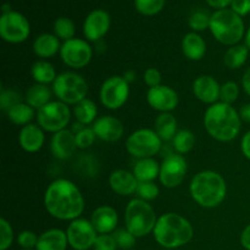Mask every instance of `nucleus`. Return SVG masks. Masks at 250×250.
Segmentation results:
<instances>
[{"label":"nucleus","instance_id":"obj_1","mask_svg":"<svg viewBox=\"0 0 250 250\" xmlns=\"http://www.w3.org/2000/svg\"><path fill=\"white\" fill-rule=\"evenodd\" d=\"M44 207L50 216L61 221H73L80 219L84 210V198L75 183L59 178L46 188Z\"/></svg>","mask_w":250,"mask_h":250},{"label":"nucleus","instance_id":"obj_2","mask_svg":"<svg viewBox=\"0 0 250 250\" xmlns=\"http://www.w3.org/2000/svg\"><path fill=\"white\" fill-rule=\"evenodd\" d=\"M242 119L232 105L217 102L210 105L204 114L208 133L219 142H231L241 132Z\"/></svg>","mask_w":250,"mask_h":250},{"label":"nucleus","instance_id":"obj_3","mask_svg":"<svg viewBox=\"0 0 250 250\" xmlns=\"http://www.w3.org/2000/svg\"><path fill=\"white\" fill-rule=\"evenodd\" d=\"M153 234L159 246L166 249H176L192 241L194 229L186 217L175 212H167L159 217Z\"/></svg>","mask_w":250,"mask_h":250},{"label":"nucleus","instance_id":"obj_4","mask_svg":"<svg viewBox=\"0 0 250 250\" xmlns=\"http://www.w3.org/2000/svg\"><path fill=\"white\" fill-rule=\"evenodd\" d=\"M189 193L198 205L207 209L216 208L225 200L227 185L219 172L205 170L197 173L189 185Z\"/></svg>","mask_w":250,"mask_h":250},{"label":"nucleus","instance_id":"obj_5","mask_svg":"<svg viewBox=\"0 0 250 250\" xmlns=\"http://www.w3.org/2000/svg\"><path fill=\"white\" fill-rule=\"evenodd\" d=\"M210 31L224 45H237L244 37V22L231 9L217 10L210 17Z\"/></svg>","mask_w":250,"mask_h":250},{"label":"nucleus","instance_id":"obj_6","mask_svg":"<svg viewBox=\"0 0 250 250\" xmlns=\"http://www.w3.org/2000/svg\"><path fill=\"white\" fill-rule=\"evenodd\" d=\"M158 219L153 207L143 199H132L125 210V225L132 234L141 238L154 231Z\"/></svg>","mask_w":250,"mask_h":250},{"label":"nucleus","instance_id":"obj_7","mask_svg":"<svg viewBox=\"0 0 250 250\" xmlns=\"http://www.w3.org/2000/svg\"><path fill=\"white\" fill-rule=\"evenodd\" d=\"M88 83L76 72H63L53 83V92L60 102L67 105H77L88 94Z\"/></svg>","mask_w":250,"mask_h":250},{"label":"nucleus","instance_id":"obj_8","mask_svg":"<svg viewBox=\"0 0 250 250\" xmlns=\"http://www.w3.org/2000/svg\"><path fill=\"white\" fill-rule=\"evenodd\" d=\"M163 139L154 129L141 128L134 131L126 141V149L137 159L153 158L160 151Z\"/></svg>","mask_w":250,"mask_h":250},{"label":"nucleus","instance_id":"obj_9","mask_svg":"<svg viewBox=\"0 0 250 250\" xmlns=\"http://www.w3.org/2000/svg\"><path fill=\"white\" fill-rule=\"evenodd\" d=\"M71 120V110L67 104L60 102H50L37 111L38 125L46 132L58 133L66 129Z\"/></svg>","mask_w":250,"mask_h":250},{"label":"nucleus","instance_id":"obj_10","mask_svg":"<svg viewBox=\"0 0 250 250\" xmlns=\"http://www.w3.org/2000/svg\"><path fill=\"white\" fill-rule=\"evenodd\" d=\"M31 34V24L28 20L17 11L2 12L0 19V37L5 42L19 44L27 41Z\"/></svg>","mask_w":250,"mask_h":250},{"label":"nucleus","instance_id":"obj_11","mask_svg":"<svg viewBox=\"0 0 250 250\" xmlns=\"http://www.w3.org/2000/svg\"><path fill=\"white\" fill-rule=\"evenodd\" d=\"M129 83L124 76H111L104 81L100 88V102L106 109L117 110L128 100Z\"/></svg>","mask_w":250,"mask_h":250},{"label":"nucleus","instance_id":"obj_12","mask_svg":"<svg viewBox=\"0 0 250 250\" xmlns=\"http://www.w3.org/2000/svg\"><path fill=\"white\" fill-rule=\"evenodd\" d=\"M61 60L71 68H83L90 62L93 58L92 46L87 41L72 38L63 42L60 49Z\"/></svg>","mask_w":250,"mask_h":250},{"label":"nucleus","instance_id":"obj_13","mask_svg":"<svg viewBox=\"0 0 250 250\" xmlns=\"http://www.w3.org/2000/svg\"><path fill=\"white\" fill-rule=\"evenodd\" d=\"M68 246L75 250H88L94 247L98 232L90 221L85 219H76L71 221L66 229Z\"/></svg>","mask_w":250,"mask_h":250},{"label":"nucleus","instance_id":"obj_14","mask_svg":"<svg viewBox=\"0 0 250 250\" xmlns=\"http://www.w3.org/2000/svg\"><path fill=\"white\" fill-rule=\"evenodd\" d=\"M187 170V161L181 154H170L160 165L159 180L164 187L176 188L183 182Z\"/></svg>","mask_w":250,"mask_h":250},{"label":"nucleus","instance_id":"obj_15","mask_svg":"<svg viewBox=\"0 0 250 250\" xmlns=\"http://www.w3.org/2000/svg\"><path fill=\"white\" fill-rule=\"evenodd\" d=\"M148 104L154 110L160 112H171L178 105V94L168 85L160 84L158 87L149 88L146 93Z\"/></svg>","mask_w":250,"mask_h":250},{"label":"nucleus","instance_id":"obj_16","mask_svg":"<svg viewBox=\"0 0 250 250\" xmlns=\"http://www.w3.org/2000/svg\"><path fill=\"white\" fill-rule=\"evenodd\" d=\"M110 15L102 9L94 10L85 17L83 24V33L87 41L97 42L109 32Z\"/></svg>","mask_w":250,"mask_h":250},{"label":"nucleus","instance_id":"obj_17","mask_svg":"<svg viewBox=\"0 0 250 250\" xmlns=\"http://www.w3.org/2000/svg\"><path fill=\"white\" fill-rule=\"evenodd\" d=\"M93 131L97 138L104 142H116L124 136V125L114 116L98 117L93 124Z\"/></svg>","mask_w":250,"mask_h":250},{"label":"nucleus","instance_id":"obj_18","mask_svg":"<svg viewBox=\"0 0 250 250\" xmlns=\"http://www.w3.org/2000/svg\"><path fill=\"white\" fill-rule=\"evenodd\" d=\"M193 93L198 100L212 105L220 100L221 85L211 76H199L193 82Z\"/></svg>","mask_w":250,"mask_h":250},{"label":"nucleus","instance_id":"obj_19","mask_svg":"<svg viewBox=\"0 0 250 250\" xmlns=\"http://www.w3.org/2000/svg\"><path fill=\"white\" fill-rule=\"evenodd\" d=\"M90 222L98 233L109 234L116 231L117 224H119V215L114 208L104 205L93 211Z\"/></svg>","mask_w":250,"mask_h":250},{"label":"nucleus","instance_id":"obj_20","mask_svg":"<svg viewBox=\"0 0 250 250\" xmlns=\"http://www.w3.org/2000/svg\"><path fill=\"white\" fill-rule=\"evenodd\" d=\"M50 149L56 159L66 160V159L71 158L77 149L75 133L68 129H62L58 133H54L53 138H51Z\"/></svg>","mask_w":250,"mask_h":250},{"label":"nucleus","instance_id":"obj_21","mask_svg":"<svg viewBox=\"0 0 250 250\" xmlns=\"http://www.w3.org/2000/svg\"><path fill=\"white\" fill-rule=\"evenodd\" d=\"M44 129L39 125L29 124L21 128L19 133V143L27 153H37L44 146Z\"/></svg>","mask_w":250,"mask_h":250},{"label":"nucleus","instance_id":"obj_22","mask_svg":"<svg viewBox=\"0 0 250 250\" xmlns=\"http://www.w3.org/2000/svg\"><path fill=\"white\" fill-rule=\"evenodd\" d=\"M109 186L116 194L129 197L137 192L138 181L134 177L133 172L127 170H115L109 177Z\"/></svg>","mask_w":250,"mask_h":250},{"label":"nucleus","instance_id":"obj_23","mask_svg":"<svg viewBox=\"0 0 250 250\" xmlns=\"http://www.w3.org/2000/svg\"><path fill=\"white\" fill-rule=\"evenodd\" d=\"M68 244L67 234L62 229H51L42 233L36 250H66Z\"/></svg>","mask_w":250,"mask_h":250},{"label":"nucleus","instance_id":"obj_24","mask_svg":"<svg viewBox=\"0 0 250 250\" xmlns=\"http://www.w3.org/2000/svg\"><path fill=\"white\" fill-rule=\"evenodd\" d=\"M182 53L188 60H202L207 53V44L203 37L195 32L186 34L182 39Z\"/></svg>","mask_w":250,"mask_h":250},{"label":"nucleus","instance_id":"obj_25","mask_svg":"<svg viewBox=\"0 0 250 250\" xmlns=\"http://www.w3.org/2000/svg\"><path fill=\"white\" fill-rule=\"evenodd\" d=\"M60 39L55 34L43 33L37 37L33 42V51L38 58L48 59L60 51Z\"/></svg>","mask_w":250,"mask_h":250},{"label":"nucleus","instance_id":"obj_26","mask_svg":"<svg viewBox=\"0 0 250 250\" xmlns=\"http://www.w3.org/2000/svg\"><path fill=\"white\" fill-rule=\"evenodd\" d=\"M132 172L138 182H153L160 175V165L153 158L139 159Z\"/></svg>","mask_w":250,"mask_h":250},{"label":"nucleus","instance_id":"obj_27","mask_svg":"<svg viewBox=\"0 0 250 250\" xmlns=\"http://www.w3.org/2000/svg\"><path fill=\"white\" fill-rule=\"evenodd\" d=\"M51 99V89L46 84H39L36 83L32 87L27 89L26 95H24V100L29 106L33 109H41L44 105L50 103Z\"/></svg>","mask_w":250,"mask_h":250},{"label":"nucleus","instance_id":"obj_28","mask_svg":"<svg viewBox=\"0 0 250 250\" xmlns=\"http://www.w3.org/2000/svg\"><path fill=\"white\" fill-rule=\"evenodd\" d=\"M163 141H172L177 133V120L171 112H161L155 120V129Z\"/></svg>","mask_w":250,"mask_h":250},{"label":"nucleus","instance_id":"obj_29","mask_svg":"<svg viewBox=\"0 0 250 250\" xmlns=\"http://www.w3.org/2000/svg\"><path fill=\"white\" fill-rule=\"evenodd\" d=\"M73 115H75L78 124L83 125V126L94 124L98 115L97 104L93 100L85 98L84 100H82L77 105H75V107H73Z\"/></svg>","mask_w":250,"mask_h":250},{"label":"nucleus","instance_id":"obj_30","mask_svg":"<svg viewBox=\"0 0 250 250\" xmlns=\"http://www.w3.org/2000/svg\"><path fill=\"white\" fill-rule=\"evenodd\" d=\"M31 73L33 80L39 84L48 85L49 83H54V81L58 77L54 66L50 62L44 60H39L34 62L31 68Z\"/></svg>","mask_w":250,"mask_h":250},{"label":"nucleus","instance_id":"obj_31","mask_svg":"<svg viewBox=\"0 0 250 250\" xmlns=\"http://www.w3.org/2000/svg\"><path fill=\"white\" fill-rule=\"evenodd\" d=\"M249 55V49L247 45L237 44V45L231 46L229 50L225 53L224 62L231 70H237L241 68L244 63L247 62V59Z\"/></svg>","mask_w":250,"mask_h":250},{"label":"nucleus","instance_id":"obj_32","mask_svg":"<svg viewBox=\"0 0 250 250\" xmlns=\"http://www.w3.org/2000/svg\"><path fill=\"white\" fill-rule=\"evenodd\" d=\"M7 114V119L17 126H26L34 119V109L27 103H19L12 106Z\"/></svg>","mask_w":250,"mask_h":250},{"label":"nucleus","instance_id":"obj_33","mask_svg":"<svg viewBox=\"0 0 250 250\" xmlns=\"http://www.w3.org/2000/svg\"><path fill=\"white\" fill-rule=\"evenodd\" d=\"M172 144L175 150L178 154H187L194 148L195 146V136L188 129H182V131H178L176 133V136L173 137Z\"/></svg>","mask_w":250,"mask_h":250},{"label":"nucleus","instance_id":"obj_34","mask_svg":"<svg viewBox=\"0 0 250 250\" xmlns=\"http://www.w3.org/2000/svg\"><path fill=\"white\" fill-rule=\"evenodd\" d=\"M54 33L59 39L62 41H70L75 37L76 26L73 21L68 17H59L54 22Z\"/></svg>","mask_w":250,"mask_h":250},{"label":"nucleus","instance_id":"obj_35","mask_svg":"<svg viewBox=\"0 0 250 250\" xmlns=\"http://www.w3.org/2000/svg\"><path fill=\"white\" fill-rule=\"evenodd\" d=\"M134 6L144 16H154L165 6V0H134Z\"/></svg>","mask_w":250,"mask_h":250},{"label":"nucleus","instance_id":"obj_36","mask_svg":"<svg viewBox=\"0 0 250 250\" xmlns=\"http://www.w3.org/2000/svg\"><path fill=\"white\" fill-rule=\"evenodd\" d=\"M210 17L211 16H209L205 11L198 10V11L193 12V14L190 15L189 20H188V23H189V27L193 31H204V29L209 28L210 27Z\"/></svg>","mask_w":250,"mask_h":250},{"label":"nucleus","instance_id":"obj_37","mask_svg":"<svg viewBox=\"0 0 250 250\" xmlns=\"http://www.w3.org/2000/svg\"><path fill=\"white\" fill-rule=\"evenodd\" d=\"M112 236H114L115 241H116L117 247L121 248L122 250H128L133 248L134 244H136L137 237L134 234H132L127 229H116Z\"/></svg>","mask_w":250,"mask_h":250},{"label":"nucleus","instance_id":"obj_38","mask_svg":"<svg viewBox=\"0 0 250 250\" xmlns=\"http://www.w3.org/2000/svg\"><path fill=\"white\" fill-rule=\"evenodd\" d=\"M239 97V87L236 82H226L221 85L220 102L232 105Z\"/></svg>","mask_w":250,"mask_h":250},{"label":"nucleus","instance_id":"obj_39","mask_svg":"<svg viewBox=\"0 0 250 250\" xmlns=\"http://www.w3.org/2000/svg\"><path fill=\"white\" fill-rule=\"evenodd\" d=\"M76 137V144H77L78 149H87L94 144L97 136L93 128H88V127H83L82 129L77 131L75 133Z\"/></svg>","mask_w":250,"mask_h":250},{"label":"nucleus","instance_id":"obj_40","mask_svg":"<svg viewBox=\"0 0 250 250\" xmlns=\"http://www.w3.org/2000/svg\"><path fill=\"white\" fill-rule=\"evenodd\" d=\"M14 241V231L10 222L5 219H0V250H7Z\"/></svg>","mask_w":250,"mask_h":250},{"label":"nucleus","instance_id":"obj_41","mask_svg":"<svg viewBox=\"0 0 250 250\" xmlns=\"http://www.w3.org/2000/svg\"><path fill=\"white\" fill-rule=\"evenodd\" d=\"M21 103L20 94L14 89H1L0 93V106L2 111L7 112L12 106Z\"/></svg>","mask_w":250,"mask_h":250},{"label":"nucleus","instance_id":"obj_42","mask_svg":"<svg viewBox=\"0 0 250 250\" xmlns=\"http://www.w3.org/2000/svg\"><path fill=\"white\" fill-rule=\"evenodd\" d=\"M137 194L139 195V199L146 202L154 200L159 195V187L154 182H138Z\"/></svg>","mask_w":250,"mask_h":250},{"label":"nucleus","instance_id":"obj_43","mask_svg":"<svg viewBox=\"0 0 250 250\" xmlns=\"http://www.w3.org/2000/svg\"><path fill=\"white\" fill-rule=\"evenodd\" d=\"M94 250H116L117 243L112 234H98L95 239Z\"/></svg>","mask_w":250,"mask_h":250},{"label":"nucleus","instance_id":"obj_44","mask_svg":"<svg viewBox=\"0 0 250 250\" xmlns=\"http://www.w3.org/2000/svg\"><path fill=\"white\" fill-rule=\"evenodd\" d=\"M38 238L34 232L32 231H22L17 237V243L22 249H33L37 247Z\"/></svg>","mask_w":250,"mask_h":250},{"label":"nucleus","instance_id":"obj_45","mask_svg":"<svg viewBox=\"0 0 250 250\" xmlns=\"http://www.w3.org/2000/svg\"><path fill=\"white\" fill-rule=\"evenodd\" d=\"M144 82L149 88L158 87L161 84V73L158 68L150 67L144 72Z\"/></svg>","mask_w":250,"mask_h":250},{"label":"nucleus","instance_id":"obj_46","mask_svg":"<svg viewBox=\"0 0 250 250\" xmlns=\"http://www.w3.org/2000/svg\"><path fill=\"white\" fill-rule=\"evenodd\" d=\"M231 10L241 17L250 14V0H232Z\"/></svg>","mask_w":250,"mask_h":250},{"label":"nucleus","instance_id":"obj_47","mask_svg":"<svg viewBox=\"0 0 250 250\" xmlns=\"http://www.w3.org/2000/svg\"><path fill=\"white\" fill-rule=\"evenodd\" d=\"M241 149L243 155L246 156L248 160H250V131L247 132V133L243 136V138H242Z\"/></svg>","mask_w":250,"mask_h":250},{"label":"nucleus","instance_id":"obj_48","mask_svg":"<svg viewBox=\"0 0 250 250\" xmlns=\"http://www.w3.org/2000/svg\"><path fill=\"white\" fill-rule=\"evenodd\" d=\"M241 244L244 249L250 250V225L243 229L241 234Z\"/></svg>","mask_w":250,"mask_h":250},{"label":"nucleus","instance_id":"obj_49","mask_svg":"<svg viewBox=\"0 0 250 250\" xmlns=\"http://www.w3.org/2000/svg\"><path fill=\"white\" fill-rule=\"evenodd\" d=\"M208 4L210 5L211 7L217 10H222V9H226L229 5H231L232 0H205Z\"/></svg>","mask_w":250,"mask_h":250},{"label":"nucleus","instance_id":"obj_50","mask_svg":"<svg viewBox=\"0 0 250 250\" xmlns=\"http://www.w3.org/2000/svg\"><path fill=\"white\" fill-rule=\"evenodd\" d=\"M242 87H243L247 95L250 97V67L244 72L243 77H242Z\"/></svg>","mask_w":250,"mask_h":250},{"label":"nucleus","instance_id":"obj_51","mask_svg":"<svg viewBox=\"0 0 250 250\" xmlns=\"http://www.w3.org/2000/svg\"><path fill=\"white\" fill-rule=\"evenodd\" d=\"M239 116H241L242 121L250 122V103L248 104H244L243 106L239 110Z\"/></svg>","mask_w":250,"mask_h":250},{"label":"nucleus","instance_id":"obj_52","mask_svg":"<svg viewBox=\"0 0 250 250\" xmlns=\"http://www.w3.org/2000/svg\"><path fill=\"white\" fill-rule=\"evenodd\" d=\"M134 77H136V75H134L133 71H127V72L124 75V78H125V80H126L128 83L133 82Z\"/></svg>","mask_w":250,"mask_h":250},{"label":"nucleus","instance_id":"obj_53","mask_svg":"<svg viewBox=\"0 0 250 250\" xmlns=\"http://www.w3.org/2000/svg\"><path fill=\"white\" fill-rule=\"evenodd\" d=\"M244 39H246V45L248 46V49L250 50V27L248 28V31H247Z\"/></svg>","mask_w":250,"mask_h":250},{"label":"nucleus","instance_id":"obj_54","mask_svg":"<svg viewBox=\"0 0 250 250\" xmlns=\"http://www.w3.org/2000/svg\"><path fill=\"white\" fill-rule=\"evenodd\" d=\"M23 250H33V249H23Z\"/></svg>","mask_w":250,"mask_h":250}]
</instances>
